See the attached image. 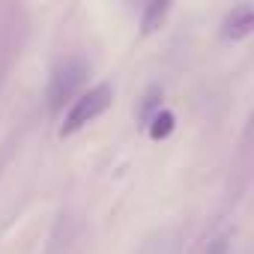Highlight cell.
<instances>
[{"instance_id":"obj_4","label":"cell","mask_w":254,"mask_h":254,"mask_svg":"<svg viewBox=\"0 0 254 254\" xmlns=\"http://www.w3.org/2000/svg\"><path fill=\"white\" fill-rule=\"evenodd\" d=\"M147 123H150V126H147V132H150L153 141H165V138L174 132V126H177V120H174L171 111H156V114H150Z\"/></svg>"},{"instance_id":"obj_1","label":"cell","mask_w":254,"mask_h":254,"mask_svg":"<svg viewBox=\"0 0 254 254\" xmlns=\"http://www.w3.org/2000/svg\"><path fill=\"white\" fill-rule=\"evenodd\" d=\"M111 102H114V87H111V84H96V87H90V90L81 93V96L72 102V108L66 111L63 126H60V135L69 138V135L81 132L87 123H93L99 114H105V111L111 108Z\"/></svg>"},{"instance_id":"obj_3","label":"cell","mask_w":254,"mask_h":254,"mask_svg":"<svg viewBox=\"0 0 254 254\" xmlns=\"http://www.w3.org/2000/svg\"><path fill=\"white\" fill-rule=\"evenodd\" d=\"M251 30H254V6H251V3L233 6L230 15H227L224 24H221V33H224L230 42H239V39L251 36Z\"/></svg>"},{"instance_id":"obj_2","label":"cell","mask_w":254,"mask_h":254,"mask_svg":"<svg viewBox=\"0 0 254 254\" xmlns=\"http://www.w3.org/2000/svg\"><path fill=\"white\" fill-rule=\"evenodd\" d=\"M87 72H90V66L84 60H66L51 75V84H48V105H51V111H60V105L84 84Z\"/></svg>"},{"instance_id":"obj_5","label":"cell","mask_w":254,"mask_h":254,"mask_svg":"<svg viewBox=\"0 0 254 254\" xmlns=\"http://www.w3.org/2000/svg\"><path fill=\"white\" fill-rule=\"evenodd\" d=\"M168 9H171L168 3H150L147 12H144V18H141V30L144 33H153L156 27H162V18H165Z\"/></svg>"}]
</instances>
